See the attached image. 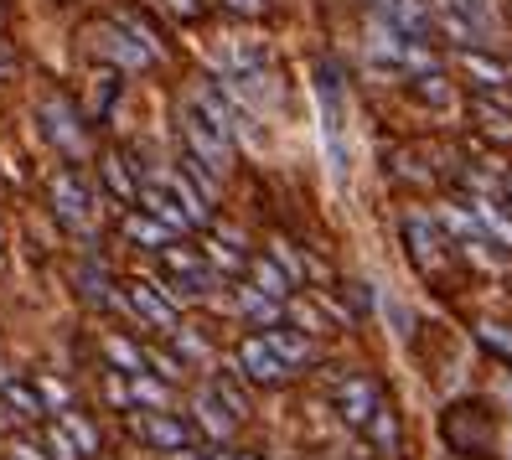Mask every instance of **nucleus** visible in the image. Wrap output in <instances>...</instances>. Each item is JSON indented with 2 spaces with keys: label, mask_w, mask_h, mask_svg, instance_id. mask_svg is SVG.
I'll list each match as a JSON object with an SVG mask.
<instances>
[{
  "label": "nucleus",
  "mask_w": 512,
  "mask_h": 460,
  "mask_svg": "<svg viewBox=\"0 0 512 460\" xmlns=\"http://www.w3.org/2000/svg\"><path fill=\"white\" fill-rule=\"evenodd\" d=\"M471 212H476V223L487 228L492 238H502L507 249H512V212H502L492 197H476V202H471Z\"/></svg>",
  "instance_id": "obj_19"
},
{
  "label": "nucleus",
  "mask_w": 512,
  "mask_h": 460,
  "mask_svg": "<svg viewBox=\"0 0 512 460\" xmlns=\"http://www.w3.org/2000/svg\"><path fill=\"white\" fill-rule=\"evenodd\" d=\"M0 398H6V409H11L16 419H42V414H47L37 383H0Z\"/></svg>",
  "instance_id": "obj_16"
},
{
  "label": "nucleus",
  "mask_w": 512,
  "mask_h": 460,
  "mask_svg": "<svg viewBox=\"0 0 512 460\" xmlns=\"http://www.w3.org/2000/svg\"><path fill=\"white\" fill-rule=\"evenodd\" d=\"M238 367H244V378H254V383H280V378L290 373V367L269 352L264 336H249V342L238 347Z\"/></svg>",
  "instance_id": "obj_9"
},
{
  "label": "nucleus",
  "mask_w": 512,
  "mask_h": 460,
  "mask_svg": "<svg viewBox=\"0 0 512 460\" xmlns=\"http://www.w3.org/2000/svg\"><path fill=\"white\" fill-rule=\"evenodd\" d=\"M368 429H373V440H378V445H399V419L388 414L383 404L368 414Z\"/></svg>",
  "instance_id": "obj_28"
},
{
  "label": "nucleus",
  "mask_w": 512,
  "mask_h": 460,
  "mask_svg": "<svg viewBox=\"0 0 512 460\" xmlns=\"http://www.w3.org/2000/svg\"><path fill=\"white\" fill-rule=\"evenodd\" d=\"M114 94H119V73H114V68H104V73H99V83H94V114H109Z\"/></svg>",
  "instance_id": "obj_29"
},
{
  "label": "nucleus",
  "mask_w": 512,
  "mask_h": 460,
  "mask_svg": "<svg viewBox=\"0 0 512 460\" xmlns=\"http://www.w3.org/2000/svg\"><path fill=\"white\" fill-rule=\"evenodd\" d=\"M378 16L388 26H399L404 37H419L425 42L435 32V11H430V0H378Z\"/></svg>",
  "instance_id": "obj_6"
},
{
  "label": "nucleus",
  "mask_w": 512,
  "mask_h": 460,
  "mask_svg": "<svg viewBox=\"0 0 512 460\" xmlns=\"http://www.w3.org/2000/svg\"><path fill=\"white\" fill-rule=\"evenodd\" d=\"M238 311H249V316L264 321V326H275V321H280V300H269L264 290L249 285V290H238Z\"/></svg>",
  "instance_id": "obj_22"
},
{
  "label": "nucleus",
  "mask_w": 512,
  "mask_h": 460,
  "mask_svg": "<svg viewBox=\"0 0 512 460\" xmlns=\"http://www.w3.org/2000/svg\"><path fill=\"white\" fill-rule=\"evenodd\" d=\"M507 197H512V176H507Z\"/></svg>",
  "instance_id": "obj_41"
},
{
  "label": "nucleus",
  "mask_w": 512,
  "mask_h": 460,
  "mask_svg": "<svg viewBox=\"0 0 512 460\" xmlns=\"http://www.w3.org/2000/svg\"><path fill=\"white\" fill-rule=\"evenodd\" d=\"M197 424H207V435H213V440H228L233 424H238V414L218 398V388H202V393H197Z\"/></svg>",
  "instance_id": "obj_13"
},
{
  "label": "nucleus",
  "mask_w": 512,
  "mask_h": 460,
  "mask_svg": "<svg viewBox=\"0 0 512 460\" xmlns=\"http://www.w3.org/2000/svg\"><path fill=\"white\" fill-rule=\"evenodd\" d=\"M130 305H135V316H140L145 326H156V331H182V326H176V300H171L161 285L130 280Z\"/></svg>",
  "instance_id": "obj_4"
},
{
  "label": "nucleus",
  "mask_w": 512,
  "mask_h": 460,
  "mask_svg": "<svg viewBox=\"0 0 512 460\" xmlns=\"http://www.w3.org/2000/svg\"><path fill=\"white\" fill-rule=\"evenodd\" d=\"M228 11H238V16H259L264 11V0H223Z\"/></svg>",
  "instance_id": "obj_35"
},
{
  "label": "nucleus",
  "mask_w": 512,
  "mask_h": 460,
  "mask_svg": "<svg viewBox=\"0 0 512 460\" xmlns=\"http://www.w3.org/2000/svg\"><path fill=\"white\" fill-rule=\"evenodd\" d=\"M11 460H47L37 445H11Z\"/></svg>",
  "instance_id": "obj_39"
},
{
  "label": "nucleus",
  "mask_w": 512,
  "mask_h": 460,
  "mask_svg": "<svg viewBox=\"0 0 512 460\" xmlns=\"http://www.w3.org/2000/svg\"><path fill=\"white\" fill-rule=\"evenodd\" d=\"M37 393H42V404H57V409L68 404V388H63V383H52V378H37Z\"/></svg>",
  "instance_id": "obj_33"
},
{
  "label": "nucleus",
  "mask_w": 512,
  "mask_h": 460,
  "mask_svg": "<svg viewBox=\"0 0 512 460\" xmlns=\"http://www.w3.org/2000/svg\"><path fill=\"white\" fill-rule=\"evenodd\" d=\"M373 409H378V388H373V378H347V383L337 388V414H342L347 424H368Z\"/></svg>",
  "instance_id": "obj_10"
},
{
  "label": "nucleus",
  "mask_w": 512,
  "mask_h": 460,
  "mask_svg": "<svg viewBox=\"0 0 512 460\" xmlns=\"http://www.w3.org/2000/svg\"><path fill=\"white\" fill-rule=\"evenodd\" d=\"M63 429H68V435H73V445H78V455H94L99 450V435H94V424H88L83 414H63Z\"/></svg>",
  "instance_id": "obj_26"
},
{
  "label": "nucleus",
  "mask_w": 512,
  "mask_h": 460,
  "mask_svg": "<svg viewBox=\"0 0 512 460\" xmlns=\"http://www.w3.org/2000/svg\"><path fill=\"white\" fill-rule=\"evenodd\" d=\"M166 383H156V378H145V367L135 373V383H130V404H145V409H166Z\"/></svg>",
  "instance_id": "obj_23"
},
{
  "label": "nucleus",
  "mask_w": 512,
  "mask_h": 460,
  "mask_svg": "<svg viewBox=\"0 0 512 460\" xmlns=\"http://www.w3.org/2000/svg\"><path fill=\"white\" fill-rule=\"evenodd\" d=\"M166 6H171L176 16H197V11H202V0H166Z\"/></svg>",
  "instance_id": "obj_38"
},
{
  "label": "nucleus",
  "mask_w": 512,
  "mask_h": 460,
  "mask_svg": "<svg viewBox=\"0 0 512 460\" xmlns=\"http://www.w3.org/2000/svg\"><path fill=\"white\" fill-rule=\"evenodd\" d=\"M316 99H321V135H326V161L337 176L352 171V150H347V104H342V78L337 68L316 73Z\"/></svg>",
  "instance_id": "obj_1"
},
{
  "label": "nucleus",
  "mask_w": 512,
  "mask_h": 460,
  "mask_svg": "<svg viewBox=\"0 0 512 460\" xmlns=\"http://www.w3.org/2000/svg\"><path fill=\"white\" fill-rule=\"evenodd\" d=\"M145 362H156L161 378H182V362H176V357H161V352H156V357H145Z\"/></svg>",
  "instance_id": "obj_34"
},
{
  "label": "nucleus",
  "mask_w": 512,
  "mask_h": 460,
  "mask_svg": "<svg viewBox=\"0 0 512 460\" xmlns=\"http://www.w3.org/2000/svg\"><path fill=\"white\" fill-rule=\"evenodd\" d=\"M476 342H481V347H492L502 362H512V331H502L497 321H481V326H476Z\"/></svg>",
  "instance_id": "obj_27"
},
{
  "label": "nucleus",
  "mask_w": 512,
  "mask_h": 460,
  "mask_svg": "<svg viewBox=\"0 0 512 460\" xmlns=\"http://www.w3.org/2000/svg\"><path fill=\"white\" fill-rule=\"evenodd\" d=\"M104 393L114 398V404H130V388H125V383H119V378H109V383H104Z\"/></svg>",
  "instance_id": "obj_37"
},
{
  "label": "nucleus",
  "mask_w": 512,
  "mask_h": 460,
  "mask_svg": "<svg viewBox=\"0 0 512 460\" xmlns=\"http://www.w3.org/2000/svg\"><path fill=\"white\" fill-rule=\"evenodd\" d=\"M104 187H109L119 202H140V181L130 176V166L119 161V156H109V161H104Z\"/></svg>",
  "instance_id": "obj_21"
},
{
  "label": "nucleus",
  "mask_w": 512,
  "mask_h": 460,
  "mask_svg": "<svg viewBox=\"0 0 512 460\" xmlns=\"http://www.w3.org/2000/svg\"><path fill=\"white\" fill-rule=\"evenodd\" d=\"M140 202H145L150 218H161L171 233H187V228H197V223L187 218V212H182V202H176V197L161 187V181H150V187H140Z\"/></svg>",
  "instance_id": "obj_12"
},
{
  "label": "nucleus",
  "mask_w": 512,
  "mask_h": 460,
  "mask_svg": "<svg viewBox=\"0 0 512 460\" xmlns=\"http://www.w3.org/2000/svg\"><path fill=\"white\" fill-rule=\"evenodd\" d=\"M440 6H450V11H461V16H471L481 32L492 26V11H487V0H440Z\"/></svg>",
  "instance_id": "obj_30"
},
{
  "label": "nucleus",
  "mask_w": 512,
  "mask_h": 460,
  "mask_svg": "<svg viewBox=\"0 0 512 460\" xmlns=\"http://www.w3.org/2000/svg\"><path fill=\"white\" fill-rule=\"evenodd\" d=\"M47 450H52V460H78V445H73L68 429H52V435H47Z\"/></svg>",
  "instance_id": "obj_31"
},
{
  "label": "nucleus",
  "mask_w": 512,
  "mask_h": 460,
  "mask_svg": "<svg viewBox=\"0 0 512 460\" xmlns=\"http://www.w3.org/2000/svg\"><path fill=\"white\" fill-rule=\"evenodd\" d=\"M440 223H445L450 233H456V238L466 243V249H481V243H487V228L476 223V212H461V207H445V212H440Z\"/></svg>",
  "instance_id": "obj_20"
},
{
  "label": "nucleus",
  "mask_w": 512,
  "mask_h": 460,
  "mask_svg": "<svg viewBox=\"0 0 512 460\" xmlns=\"http://www.w3.org/2000/svg\"><path fill=\"white\" fill-rule=\"evenodd\" d=\"M0 243H6V233H0Z\"/></svg>",
  "instance_id": "obj_42"
},
{
  "label": "nucleus",
  "mask_w": 512,
  "mask_h": 460,
  "mask_svg": "<svg viewBox=\"0 0 512 460\" xmlns=\"http://www.w3.org/2000/svg\"><path fill=\"white\" fill-rule=\"evenodd\" d=\"M409 243H414V254H419V264H440V249H435V228L425 223V218H409Z\"/></svg>",
  "instance_id": "obj_24"
},
{
  "label": "nucleus",
  "mask_w": 512,
  "mask_h": 460,
  "mask_svg": "<svg viewBox=\"0 0 512 460\" xmlns=\"http://www.w3.org/2000/svg\"><path fill=\"white\" fill-rule=\"evenodd\" d=\"M182 135H187V150H192V156H197L202 166H213L218 176L233 166V140H228V135H223L197 104L182 109Z\"/></svg>",
  "instance_id": "obj_2"
},
{
  "label": "nucleus",
  "mask_w": 512,
  "mask_h": 460,
  "mask_svg": "<svg viewBox=\"0 0 512 460\" xmlns=\"http://www.w3.org/2000/svg\"><path fill=\"white\" fill-rule=\"evenodd\" d=\"M461 68H466L481 88H507V83H512V68L497 63V57H487V52H466V57H461Z\"/></svg>",
  "instance_id": "obj_17"
},
{
  "label": "nucleus",
  "mask_w": 512,
  "mask_h": 460,
  "mask_svg": "<svg viewBox=\"0 0 512 460\" xmlns=\"http://www.w3.org/2000/svg\"><path fill=\"white\" fill-rule=\"evenodd\" d=\"M125 238L140 243V249H166L176 233H171L161 218H150V212H130V218H125Z\"/></svg>",
  "instance_id": "obj_14"
},
{
  "label": "nucleus",
  "mask_w": 512,
  "mask_h": 460,
  "mask_svg": "<svg viewBox=\"0 0 512 460\" xmlns=\"http://www.w3.org/2000/svg\"><path fill=\"white\" fill-rule=\"evenodd\" d=\"M104 352H109L114 367H125V373H140V367H145V352H140L135 342H125V336H109Z\"/></svg>",
  "instance_id": "obj_25"
},
{
  "label": "nucleus",
  "mask_w": 512,
  "mask_h": 460,
  "mask_svg": "<svg viewBox=\"0 0 512 460\" xmlns=\"http://www.w3.org/2000/svg\"><path fill=\"white\" fill-rule=\"evenodd\" d=\"M37 119H42L47 140H57L68 156H78V150H83V125H78V114H73L63 99H42V104H37Z\"/></svg>",
  "instance_id": "obj_8"
},
{
  "label": "nucleus",
  "mask_w": 512,
  "mask_h": 460,
  "mask_svg": "<svg viewBox=\"0 0 512 460\" xmlns=\"http://www.w3.org/2000/svg\"><path fill=\"white\" fill-rule=\"evenodd\" d=\"M295 316H300V326H306V331H326V326H321V316L311 311V305H295Z\"/></svg>",
  "instance_id": "obj_36"
},
{
  "label": "nucleus",
  "mask_w": 512,
  "mask_h": 460,
  "mask_svg": "<svg viewBox=\"0 0 512 460\" xmlns=\"http://www.w3.org/2000/svg\"><path fill=\"white\" fill-rule=\"evenodd\" d=\"M99 47H104V57H109V63H119V68H145L150 57H156V52H150V47H145V42L130 32L125 21L99 26Z\"/></svg>",
  "instance_id": "obj_7"
},
{
  "label": "nucleus",
  "mask_w": 512,
  "mask_h": 460,
  "mask_svg": "<svg viewBox=\"0 0 512 460\" xmlns=\"http://www.w3.org/2000/svg\"><path fill=\"white\" fill-rule=\"evenodd\" d=\"M161 187H166L176 202H182V212H187L192 223H207V202H202V192L192 187V176H187V171H166V176H161Z\"/></svg>",
  "instance_id": "obj_15"
},
{
  "label": "nucleus",
  "mask_w": 512,
  "mask_h": 460,
  "mask_svg": "<svg viewBox=\"0 0 512 460\" xmlns=\"http://www.w3.org/2000/svg\"><path fill=\"white\" fill-rule=\"evenodd\" d=\"M207 254H213V264H223V269H244V254H238V249H223V238L207 243Z\"/></svg>",
  "instance_id": "obj_32"
},
{
  "label": "nucleus",
  "mask_w": 512,
  "mask_h": 460,
  "mask_svg": "<svg viewBox=\"0 0 512 460\" xmlns=\"http://www.w3.org/2000/svg\"><path fill=\"white\" fill-rule=\"evenodd\" d=\"M264 342H269V352H275L285 367H311V362H316V347H311V336H306V331L275 326V331H264Z\"/></svg>",
  "instance_id": "obj_11"
},
{
  "label": "nucleus",
  "mask_w": 512,
  "mask_h": 460,
  "mask_svg": "<svg viewBox=\"0 0 512 460\" xmlns=\"http://www.w3.org/2000/svg\"><path fill=\"white\" fill-rule=\"evenodd\" d=\"M135 435H140L145 445L166 450V455H182V450H192V429H187L182 419H171L166 409H150V414H140V419H135Z\"/></svg>",
  "instance_id": "obj_3"
},
{
  "label": "nucleus",
  "mask_w": 512,
  "mask_h": 460,
  "mask_svg": "<svg viewBox=\"0 0 512 460\" xmlns=\"http://www.w3.org/2000/svg\"><path fill=\"white\" fill-rule=\"evenodd\" d=\"M502 398H507V404H512V383H507V388H502Z\"/></svg>",
  "instance_id": "obj_40"
},
{
  "label": "nucleus",
  "mask_w": 512,
  "mask_h": 460,
  "mask_svg": "<svg viewBox=\"0 0 512 460\" xmlns=\"http://www.w3.org/2000/svg\"><path fill=\"white\" fill-rule=\"evenodd\" d=\"M290 274L280 269V259H254V290H264L269 300H290Z\"/></svg>",
  "instance_id": "obj_18"
},
{
  "label": "nucleus",
  "mask_w": 512,
  "mask_h": 460,
  "mask_svg": "<svg viewBox=\"0 0 512 460\" xmlns=\"http://www.w3.org/2000/svg\"><path fill=\"white\" fill-rule=\"evenodd\" d=\"M52 207H57V218H63L68 228H83L88 223L94 202H88V187H83L78 171H57L52 176Z\"/></svg>",
  "instance_id": "obj_5"
}]
</instances>
